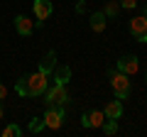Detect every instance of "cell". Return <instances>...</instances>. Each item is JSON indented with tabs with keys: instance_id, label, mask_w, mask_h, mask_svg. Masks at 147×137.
Returning a JSON list of instances; mask_svg holds the SVG:
<instances>
[{
	"instance_id": "1",
	"label": "cell",
	"mask_w": 147,
	"mask_h": 137,
	"mask_svg": "<svg viewBox=\"0 0 147 137\" xmlns=\"http://www.w3.org/2000/svg\"><path fill=\"white\" fill-rule=\"evenodd\" d=\"M49 88V76L42 74V71H34L30 76H22L15 83V91L20 95H30V98H42L44 91Z\"/></svg>"
},
{
	"instance_id": "2",
	"label": "cell",
	"mask_w": 147,
	"mask_h": 137,
	"mask_svg": "<svg viewBox=\"0 0 147 137\" xmlns=\"http://www.w3.org/2000/svg\"><path fill=\"white\" fill-rule=\"evenodd\" d=\"M105 76H108V81H110V88H113L115 98L118 100H127V95H130V76L123 74V71H118V68H108Z\"/></svg>"
},
{
	"instance_id": "3",
	"label": "cell",
	"mask_w": 147,
	"mask_h": 137,
	"mask_svg": "<svg viewBox=\"0 0 147 137\" xmlns=\"http://www.w3.org/2000/svg\"><path fill=\"white\" fill-rule=\"evenodd\" d=\"M44 103H47V108H64L69 103V93H66V86H49L47 91H44Z\"/></svg>"
},
{
	"instance_id": "4",
	"label": "cell",
	"mask_w": 147,
	"mask_h": 137,
	"mask_svg": "<svg viewBox=\"0 0 147 137\" xmlns=\"http://www.w3.org/2000/svg\"><path fill=\"white\" fill-rule=\"evenodd\" d=\"M32 12H34V25H44V22L52 17V12H54V5L49 3V0H34L32 3Z\"/></svg>"
},
{
	"instance_id": "5",
	"label": "cell",
	"mask_w": 147,
	"mask_h": 137,
	"mask_svg": "<svg viewBox=\"0 0 147 137\" xmlns=\"http://www.w3.org/2000/svg\"><path fill=\"white\" fill-rule=\"evenodd\" d=\"M64 120H66L64 108H47V113H44V127H49V130H59V127L64 125Z\"/></svg>"
},
{
	"instance_id": "6",
	"label": "cell",
	"mask_w": 147,
	"mask_h": 137,
	"mask_svg": "<svg viewBox=\"0 0 147 137\" xmlns=\"http://www.w3.org/2000/svg\"><path fill=\"white\" fill-rule=\"evenodd\" d=\"M115 68H118V71H123V74H127V76H135L137 71H140V59H137L135 54H125V56L118 59Z\"/></svg>"
},
{
	"instance_id": "7",
	"label": "cell",
	"mask_w": 147,
	"mask_h": 137,
	"mask_svg": "<svg viewBox=\"0 0 147 137\" xmlns=\"http://www.w3.org/2000/svg\"><path fill=\"white\" fill-rule=\"evenodd\" d=\"M130 34L137 42H147V15H140V17L130 20Z\"/></svg>"
},
{
	"instance_id": "8",
	"label": "cell",
	"mask_w": 147,
	"mask_h": 137,
	"mask_svg": "<svg viewBox=\"0 0 147 137\" xmlns=\"http://www.w3.org/2000/svg\"><path fill=\"white\" fill-rule=\"evenodd\" d=\"M103 122H105L103 110H91V113H84V115H81V127H84V130H91V127H100Z\"/></svg>"
},
{
	"instance_id": "9",
	"label": "cell",
	"mask_w": 147,
	"mask_h": 137,
	"mask_svg": "<svg viewBox=\"0 0 147 137\" xmlns=\"http://www.w3.org/2000/svg\"><path fill=\"white\" fill-rule=\"evenodd\" d=\"M15 30H17L20 37H30L32 32H34V22H32L27 15H17L15 17Z\"/></svg>"
},
{
	"instance_id": "10",
	"label": "cell",
	"mask_w": 147,
	"mask_h": 137,
	"mask_svg": "<svg viewBox=\"0 0 147 137\" xmlns=\"http://www.w3.org/2000/svg\"><path fill=\"white\" fill-rule=\"evenodd\" d=\"M103 115L105 118H110V120H120L123 118V100H108L103 105Z\"/></svg>"
},
{
	"instance_id": "11",
	"label": "cell",
	"mask_w": 147,
	"mask_h": 137,
	"mask_svg": "<svg viewBox=\"0 0 147 137\" xmlns=\"http://www.w3.org/2000/svg\"><path fill=\"white\" fill-rule=\"evenodd\" d=\"M52 74H54L52 81H54V83H59V86H66L69 81H71V68H69L66 64H64V66H54Z\"/></svg>"
},
{
	"instance_id": "12",
	"label": "cell",
	"mask_w": 147,
	"mask_h": 137,
	"mask_svg": "<svg viewBox=\"0 0 147 137\" xmlns=\"http://www.w3.org/2000/svg\"><path fill=\"white\" fill-rule=\"evenodd\" d=\"M54 66H57V52H47V56L39 61V68L37 71H42V74H47V76H52V71H54Z\"/></svg>"
},
{
	"instance_id": "13",
	"label": "cell",
	"mask_w": 147,
	"mask_h": 137,
	"mask_svg": "<svg viewBox=\"0 0 147 137\" xmlns=\"http://www.w3.org/2000/svg\"><path fill=\"white\" fill-rule=\"evenodd\" d=\"M105 15H103V10H98V12H93L91 15V30L93 32H105Z\"/></svg>"
},
{
	"instance_id": "14",
	"label": "cell",
	"mask_w": 147,
	"mask_h": 137,
	"mask_svg": "<svg viewBox=\"0 0 147 137\" xmlns=\"http://www.w3.org/2000/svg\"><path fill=\"white\" fill-rule=\"evenodd\" d=\"M118 12H120V3H118V0H108L105 7H103V15L105 17H115Z\"/></svg>"
},
{
	"instance_id": "15",
	"label": "cell",
	"mask_w": 147,
	"mask_h": 137,
	"mask_svg": "<svg viewBox=\"0 0 147 137\" xmlns=\"http://www.w3.org/2000/svg\"><path fill=\"white\" fill-rule=\"evenodd\" d=\"M100 127H103V135H108V137L118 135V120H110V118H105V122H103Z\"/></svg>"
},
{
	"instance_id": "16",
	"label": "cell",
	"mask_w": 147,
	"mask_h": 137,
	"mask_svg": "<svg viewBox=\"0 0 147 137\" xmlns=\"http://www.w3.org/2000/svg\"><path fill=\"white\" fill-rule=\"evenodd\" d=\"M0 135H3V137H20V135H22V127L15 125V122H10V125L3 127V132H0Z\"/></svg>"
},
{
	"instance_id": "17",
	"label": "cell",
	"mask_w": 147,
	"mask_h": 137,
	"mask_svg": "<svg viewBox=\"0 0 147 137\" xmlns=\"http://www.w3.org/2000/svg\"><path fill=\"white\" fill-rule=\"evenodd\" d=\"M44 130V120H39V118H34V120L30 122V132H42Z\"/></svg>"
},
{
	"instance_id": "18",
	"label": "cell",
	"mask_w": 147,
	"mask_h": 137,
	"mask_svg": "<svg viewBox=\"0 0 147 137\" xmlns=\"http://www.w3.org/2000/svg\"><path fill=\"white\" fill-rule=\"evenodd\" d=\"M120 3V7H125V10H135L137 7V0H118Z\"/></svg>"
},
{
	"instance_id": "19",
	"label": "cell",
	"mask_w": 147,
	"mask_h": 137,
	"mask_svg": "<svg viewBox=\"0 0 147 137\" xmlns=\"http://www.w3.org/2000/svg\"><path fill=\"white\" fill-rule=\"evenodd\" d=\"M5 95H7V88H5V83H0V100H5Z\"/></svg>"
},
{
	"instance_id": "20",
	"label": "cell",
	"mask_w": 147,
	"mask_h": 137,
	"mask_svg": "<svg viewBox=\"0 0 147 137\" xmlns=\"http://www.w3.org/2000/svg\"><path fill=\"white\" fill-rule=\"evenodd\" d=\"M0 120H3V103H0Z\"/></svg>"
},
{
	"instance_id": "21",
	"label": "cell",
	"mask_w": 147,
	"mask_h": 137,
	"mask_svg": "<svg viewBox=\"0 0 147 137\" xmlns=\"http://www.w3.org/2000/svg\"><path fill=\"white\" fill-rule=\"evenodd\" d=\"M142 15H147V7H145V12H142Z\"/></svg>"
},
{
	"instance_id": "22",
	"label": "cell",
	"mask_w": 147,
	"mask_h": 137,
	"mask_svg": "<svg viewBox=\"0 0 147 137\" xmlns=\"http://www.w3.org/2000/svg\"><path fill=\"white\" fill-rule=\"evenodd\" d=\"M145 81H147V74H145Z\"/></svg>"
}]
</instances>
